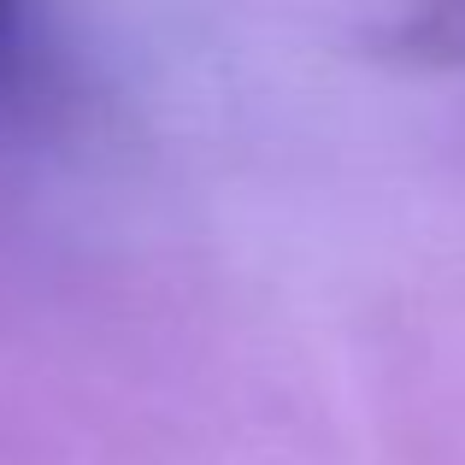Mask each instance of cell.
I'll use <instances>...</instances> for the list:
<instances>
[{
	"label": "cell",
	"instance_id": "cell-1",
	"mask_svg": "<svg viewBox=\"0 0 465 465\" xmlns=\"http://www.w3.org/2000/svg\"><path fill=\"white\" fill-rule=\"evenodd\" d=\"M383 47L419 65H465V0H412Z\"/></svg>",
	"mask_w": 465,
	"mask_h": 465
},
{
	"label": "cell",
	"instance_id": "cell-2",
	"mask_svg": "<svg viewBox=\"0 0 465 465\" xmlns=\"http://www.w3.org/2000/svg\"><path fill=\"white\" fill-rule=\"evenodd\" d=\"M35 71V18L30 0H0V101L30 89Z\"/></svg>",
	"mask_w": 465,
	"mask_h": 465
}]
</instances>
